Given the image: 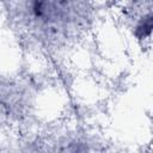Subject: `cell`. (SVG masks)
<instances>
[{
  "label": "cell",
  "mask_w": 153,
  "mask_h": 153,
  "mask_svg": "<svg viewBox=\"0 0 153 153\" xmlns=\"http://www.w3.org/2000/svg\"><path fill=\"white\" fill-rule=\"evenodd\" d=\"M151 29H152V18H151V14H148L147 17H145V19L140 24H137L136 30H135V35L140 38L146 37L147 35H149Z\"/></svg>",
  "instance_id": "obj_1"
}]
</instances>
